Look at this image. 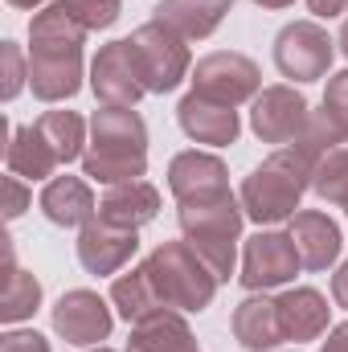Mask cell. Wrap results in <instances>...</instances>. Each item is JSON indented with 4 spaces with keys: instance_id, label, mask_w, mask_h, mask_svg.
<instances>
[{
    "instance_id": "ba28073f",
    "label": "cell",
    "mask_w": 348,
    "mask_h": 352,
    "mask_svg": "<svg viewBox=\"0 0 348 352\" xmlns=\"http://www.w3.org/2000/svg\"><path fill=\"white\" fill-rule=\"evenodd\" d=\"M299 250L291 242V234H274V230H262L246 242V254H242V287L246 291H270V287H283L299 274Z\"/></svg>"
},
{
    "instance_id": "7402d4cb",
    "label": "cell",
    "mask_w": 348,
    "mask_h": 352,
    "mask_svg": "<svg viewBox=\"0 0 348 352\" xmlns=\"http://www.w3.org/2000/svg\"><path fill=\"white\" fill-rule=\"evenodd\" d=\"M4 160H8V173L12 176H29V180H41V176H50L62 164L37 127H8V152H4Z\"/></svg>"
},
{
    "instance_id": "4dcf8cb0",
    "label": "cell",
    "mask_w": 348,
    "mask_h": 352,
    "mask_svg": "<svg viewBox=\"0 0 348 352\" xmlns=\"http://www.w3.org/2000/svg\"><path fill=\"white\" fill-rule=\"evenodd\" d=\"M0 352H50V340L37 332H8L0 340Z\"/></svg>"
},
{
    "instance_id": "5b68a950",
    "label": "cell",
    "mask_w": 348,
    "mask_h": 352,
    "mask_svg": "<svg viewBox=\"0 0 348 352\" xmlns=\"http://www.w3.org/2000/svg\"><path fill=\"white\" fill-rule=\"evenodd\" d=\"M127 41L135 50L144 87L152 90V94H168L173 87H180V78L188 74V50H184V37L180 33H173L160 21H148Z\"/></svg>"
},
{
    "instance_id": "f546056e",
    "label": "cell",
    "mask_w": 348,
    "mask_h": 352,
    "mask_svg": "<svg viewBox=\"0 0 348 352\" xmlns=\"http://www.w3.org/2000/svg\"><path fill=\"white\" fill-rule=\"evenodd\" d=\"M25 209H29V192H25L21 176H4V217L12 221V217H21Z\"/></svg>"
},
{
    "instance_id": "74e56055",
    "label": "cell",
    "mask_w": 348,
    "mask_h": 352,
    "mask_svg": "<svg viewBox=\"0 0 348 352\" xmlns=\"http://www.w3.org/2000/svg\"><path fill=\"white\" fill-rule=\"evenodd\" d=\"M94 352H111V349H94Z\"/></svg>"
},
{
    "instance_id": "ffe728a7",
    "label": "cell",
    "mask_w": 348,
    "mask_h": 352,
    "mask_svg": "<svg viewBox=\"0 0 348 352\" xmlns=\"http://www.w3.org/2000/svg\"><path fill=\"white\" fill-rule=\"evenodd\" d=\"M41 209H45V217L54 226H66V230L70 226H87V221H94V213H98L94 192L87 188V180H78V176L50 180L45 192H41Z\"/></svg>"
},
{
    "instance_id": "30bf717a",
    "label": "cell",
    "mask_w": 348,
    "mask_h": 352,
    "mask_svg": "<svg viewBox=\"0 0 348 352\" xmlns=\"http://www.w3.org/2000/svg\"><path fill=\"white\" fill-rule=\"evenodd\" d=\"M90 87L107 107H135L148 94L131 41H111L98 50V58L90 66Z\"/></svg>"
},
{
    "instance_id": "e575fe53",
    "label": "cell",
    "mask_w": 348,
    "mask_h": 352,
    "mask_svg": "<svg viewBox=\"0 0 348 352\" xmlns=\"http://www.w3.org/2000/svg\"><path fill=\"white\" fill-rule=\"evenodd\" d=\"M254 4H262V8H287V4H295V0H254Z\"/></svg>"
},
{
    "instance_id": "52a82bcc",
    "label": "cell",
    "mask_w": 348,
    "mask_h": 352,
    "mask_svg": "<svg viewBox=\"0 0 348 352\" xmlns=\"http://www.w3.org/2000/svg\"><path fill=\"white\" fill-rule=\"evenodd\" d=\"M259 87H262L259 66L242 54H209L193 70V94H205V98L226 102V107L259 98Z\"/></svg>"
},
{
    "instance_id": "4316f807",
    "label": "cell",
    "mask_w": 348,
    "mask_h": 352,
    "mask_svg": "<svg viewBox=\"0 0 348 352\" xmlns=\"http://www.w3.org/2000/svg\"><path fill=\"white\" fill-rule=\"evenodd\" d=\"M324 119H328V127L340 135V144L348 140V70L340 74H332L328 78V90H324V111H320Z\"/></svg>"
},
{
    "instance_id": "484cf974",
    "label": "cell",
    "mask_w": 348,
    "mask_h": 352,
    "mask_svg": "<svg viewBox=\"0 0 348 352\" xmlns=\"http://www.w3.org/2000/svg\"><path fill=\"white\" fill-rule=\"evenodd\" d=\"M312 188L328 205H348V148L324 152V160L316 164V176H312Z\"/></svg>"
},
{
    "instance_id": "603a6c76",
    "label": "cell",
    "mask_w": 348,
    "mask_h": 352,
    "mask_svg": "<svg viewBox=\"0 0 348 352\" xmlns=\"http://www.w3.org/2000/svg\"><path fill=\"white\" fill-rule=\"evenodd\" d=\"M41 303V283L21 270L17 258H12V246H4V295H0V320L4 324H21L37 311Z\"/></svg>"
},
{
    "instance_id": "d6986e66",
    "label": "cell",
    "mask_w": 348,
    "mask_h": 352,
    "mask_svg": "<svg viewBox=\"0 0 348 352\" xmlns=\"http://www.w3.org/2000/svg\"><path fill=\"white\" fill-rule=\"evenodd\" d=\"M234 336L246 352H266L283 344V324H279V303L266 295H250L234 311Z\"/></svg>"
},
{
    "instance_id": "e0dca14e",
    "label": "cell",
    "mask_w": 348,
    "mask_h": 352,
    "mask_svg": "<svg viewBox=\"0 0 348 352\" xmlns=\"http://www.w3.org/2000/svg\"><path fill=\"white\" fill-rule=\"evenodd\" d=\"M230 8H234V0H160L156 21L180 33L184 41H201L226 21Z\"/></svg>"
},
{
    "instance_id": "d590c367",
    "label": "cell",
    "mask_w": 348,
    "mask_h": 352,
    "mask_svg": "<svg viewBox=\"0 0 348 352\" xmlns=\"http://www.w3.org/2000/svg\"><path fill=\"white\" fill-rule=\"evenodd\" d=\"M8 4H12V8H37L41 0H8Z\"/></svg>"
},
{
    "instance_id": "9a60e30c",
    "label": "cell",
    "mask_w": 348,
    "mask_h": 352,
    "mask_svg": "<svg viewBox=\"0 0 348 352\" xmlns=\"http://www.w3.org/2000/svg\"><path fill=\"white\" fill-rule=\"evenodd\" d=\"M291 242L299 250V263L307 270H328V266L340 258V226L324 213H295L291 217Z\"/></svg>"
},
{
    "instance_id": "3957f363",
    "label": "cell",
    "mask_w": 348,
    "mask_h": 352,
    "mask_svg": "<svg viewBox=\"0 0 348 352\" xmlns=\"http://www.w3.org/2000/svg\"><path fill=\"white\" fill-rule=\"evenodd\" d=\"M242 201H234L230 192L217 197H201V201H184L180 205V230L184 242L205 258V266L217 274V283H226L234 274V246L242 238Z\"/></svg>"
},
{
    "instance_id": "9c48e42d",
    "label": "cell",
    "mask_w": 348,
    "mask_h": 352,
    "mask_svg": "<svg viewBox=\"0 0 348 352\" xmlns=\"http://www.w3.org/2000/svg\"><path fill=\"white\" fill-rule=\"evenodd\" d=\"M312 123L307 98L291 87H266L250 107V127L262 144H295Z\"/></svg>"
},
{
    "instance_id": "d6a6232c",
    "label": "cell",
    "mask_w": 348,
    "mask_h": 352,
    "mask_svg": "<svg viewBox=\"0 0 348 352\" xmlns=\"http://www.w3.org/2000/svg\"><path fill=\"white\" fill-rule=\"evenodd\" d=\"M332 295H336V303L348 311V263L340 266L336 274H332Z\"/></svg>"
},
{
    "instance_id": "ac0fdd59",
    "label": "cell",
    "mask_w": 348,
    "mask_h": 352,
    "mask_svg": "<svg viewBox=\"0 0 348 352\" xmlns=\"http://www.w3.org/2000/svg\"><path fill=\"white\" fill-rule=\"evenodd\" d=\"M279 303V324H283V340H316L328 328V299L312 287H295L287 295L274 299Z\"/></svg>"
},
{
    "instance_id": "cb8c5ba5",
    "label": "cell",
    "mask_w": 348,
    "mask_h": 352,
    "mask_svg": "<svg viewBox=\"0 0 348 352\" xmlns=\"http://www.w3.org/2000/svg\"><path fill=\"white\" fill-rule=\"evenodd\" d=\"M111 299H115V307H119V316H123L127 324H140V320H148V316H156V311H168V307L156 299V291H152L144 266L131 270V274H123V278H115Z\"/></svg>"
},
{
    "instance_id": "4fadbf2b",
    "label": "cell",
    "mask_w": 348,
    "mask_h": 352,
    "mask_svg": "<svg viewBox=\"0 0 348 352\" xmlns=\"http://www.w3.org/2000/svg\"><path fill=\"white\" fill-rule=\"evenodd\" d=\"M176 119H180V131L197 144H213V148H226L238 140L242 123H238V111L226 107V102H213L205 94H184L180 107H176Z\"/></svg>"
},
{
    "instance_id": "7a4b0ae2",
    "label": "cell",
    "mask_w": 348,
    "mask_h": 352,
    "mask_svg": "<svg viewBox=\"0 0 348 352\" xmlns=\"http://www.w3.org/2000/svg\"><path fill=\"white\" fill-rule=\"evenodd\" d=\"M148 168V127L131 107H102L90 119L83 173L98 184H127Z\"/></svg>"
},
{
    "instance_id": "6da1fadb",
    "label": "cell",
    "mask_w": 348,
    "mask_h": 352,
    "mask_svg": "<svg viewBox=\"0 0 348 352\" xmlns=\"http://www.w3.org/2000/svg\"><path fill=\"white\" fill-rule=\"evenodd\" d=\"M83 37L87 29L66 12V4H50L29 21V87L41 102L74 98L83 87Z\"/></svg>"
},
{
    "instance_id": "2e32d148",
    "label": "cell",
    "mask_w": 348,
    "mask_h": 352,
    "mask_svg": "<svg viewBox=\"0 0 348 352\" xmlns=\"http://www.w3.org/2000/svg\"><path fill=\"white\" fill-rule=\"evenodd\" d=\"M160 213V192L148 180H127V184H111V192L98 201V217L123 230H140Z\"/></svg>"
},
{
    "instance_id": "f1b7e54d",
    "label": "cell",
    "mask_w": 348,
    "mask_h": 352,
    "mask_svg": "<svg viewBox=\"0 0 348 352\" xmlns=\"http://www.w3.org/2000/svg\"><path fill=\"white\" fill-rule=\"evenodd\" d=\"M0 58H4V98H17V90L25 87V78H29V70H25V62H21V50L12 45V41H4L0 45Z\"/></svg>"
},
{
    "instance_id": "5bb4252c",
    "label": "cell",
    "mask_w": 348,
    "mask_h": 352,
    "mask_svg": "<svg viewBox=\"0 0 348 352\" xmlns=\"http://www.w3.org/2000/svg\"><path fill=\"white\" fill-rule=\"evenodd\" d=\"M226 164L209 152H180L168 168V188L173 197L184 201H201V197H217V192H230V180H226Z\"/></svg>"
},
{
    "instance_id": "7c38bea8",
    "label": "cell",
    "mask_w": 348,
    "mask_h": 352,
    "mask_svg": "<svg viewBox=\"0 0 348 352\" xmlns=\"http://www.w3.org/2000/svg\"><path fill=\"white\" fill-rule=\"evenodd\" d=\"M135 250H140L135 230L111 226V221H102V217L87 221L83 234H78V263L87 266L90 274H115Z\"/></svg>"
},
{
    "instance_id": "d4e9b609",
    "label": "cell",
    "mask_w": 348,
    "mask_h": 352,
    "mask_svg": "<svg viewBox=\"0 0 348 352\" xmlns=\"http://www.w3.org/2000/svg\"><path fill=\"white\" fill-rule=\"evenodd\" d=\"M37 131L45 135V144L54 148V156L62 164L78 160L83 156V144H87V123L74 115V111H45L37 119Z\"/></svg>"
},
{
    "instance_id": "8fae6325",
    "label": "cell",
    "mask_w": 348,
    "mask_h": 352,
    "mask_svg": "<svg viewBox=\"0 0 348 352\" xmlns=\"http://www.w3.org/2000/svg\"><path fill=\"white\" fill-rule=\"evenodd\" d=\"M54 332L70 344H98L111 332V307L94 291H66L54 307Z\"/></svg>"
},
{
    "instance_id": "1f68e13d",
    "label": "cell",
    "mask_w": 348,
    "mask_h": 352,
    "mask_svg": "<svg viewBox=\"0 0 348 352\" xmlns=\"http://www.w3.org/2000/svg\"><path fill=\"white\" fill-rule=\"evenodd\" d=\"M320 352H348V324H336V328L328 332V340H324Z\"/></svg>"
},
{
    "instance_id": "277c9868",
    "label": "cell",
    "mask_w": 348,
    "mask_h": 352,
    "mask_svg": "<svg viewBox=\"0 0 348 352\" xmlns=\"http://www.w3.org/2000/svg\"><path fill=\"white\" fill-rule=\"evenodd\" d=\"M144 274L156 291V299L176 311H205L217 291V274L188 242H164L144 258Z\"/></svg>"
},
{
    "instance_id": "8992f818",
    "label": "cell",
    "mask_w": 348,
    "mask_h": 352,
    "mask_svg": "<svg viewBox=\"0 0 348 352\" xmlns=\"http://www.w3.org/2000/svg\"><path fill=\"white\" fill-rule=\"evenodd\" d=\"M274 66L283 70V78L295 82H316L328 74L332 66V37L328 29H320L316 21H295L274 37Z\"/></svg>"
},
{
    "instance_id": "8d00e7d4",
    "label": "cell",
    "mask_w": 348,
    "mask_h": 352,
    "mask_svg": "<svg viewBox=\"0 0 348 352\" xmlns=\"http://www.w3.org/2000/svg\"><path fill=\"white\" fill-rule=\"evenodd\" d=\"M340 50H345V58H348V21H345V29H340Z\"/></svg>"
},
{
    "instance_id": "83f0119b",
    "label": "cell",
    "mask_w": 348,
    "mask_h": 352,
    "mask_svg": "<svg viewBox=\"0 0 348 352\" xmlns=\"http://www.w3.org/2000/svg\"><path fill=\"white\" fill-rule=\"evenodd\" d=\"M66 12L83 25V29H107L119 21V0H62Z\"/></svg>"
},
{
    "instance_id": "836d02e7",
    "label": "cell",
    "mask_w": 348,
    "mask_h": 352,
    "mask_svg": "<svg viewBox=\"0 0 348 352\" xmlns=\"http://www.w3.org/2000/svg\"><path fill=\"white\" fill-rule=\"evenodd\" d=\"M307 4H312L316 16H340L348 8V0H307Z\"/></svg>"
},
{
    "instance_id": "44dd1931",
    "label": "cell",
    "mask_w": 348,
    "mask_h": 352,
    "mask_svg": "<svg viewBox=\"0 0 348 352\" xmlns=\"http://www.w3.org/2000/svg\"><path fill=\"white\" fill-rule=\"evenodd\" d=\"M127 352H197V340L176 311H156L131 328Z\"/></svg>"
}]
</instances>
